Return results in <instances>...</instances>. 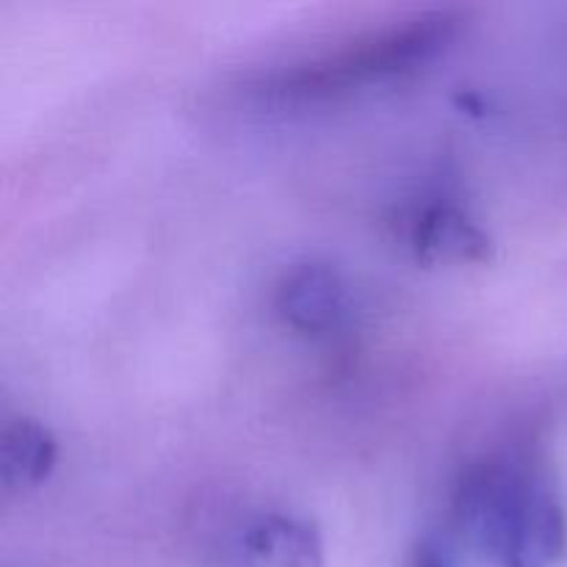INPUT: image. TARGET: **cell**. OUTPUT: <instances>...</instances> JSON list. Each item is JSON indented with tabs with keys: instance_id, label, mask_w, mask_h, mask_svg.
<instances>
[{
	"instance_id": "obj_1",
	"label": "cell",
	"mask_w": 567,
	"mask_h": 567,
	"mask_svg": "<svg viewBox=\"0 0 567 567\" xmlns=\"http://www.w3.org/2000/svg\"><path fill=\"white\" fill-rule=\"evenodd\" d=\"M454 520L491 567H563L567 559L563 498L515 457H491L463 476Z\"/></svg>"
},
{
	"instance_id": "obj_2",
	"label": "cell",
	"mask_w": 567,
	"mask_h": 567,
	"mask_svg": "<svg viewBox=\"0 0 567 567\" xmlns=\"http://www.w3.org/2000/svg\"><path fill=\"white\" fill-rule=\"evenodd\" d=\"M457 22L449 11L410 17L402 20V25L369 33L336 53L297 64L277 75L269 92L282 100H319L408 75L449 48L457 33Z\"/></svg>"
},
{
	"instance_id": "obj_3",
	"label": "cell",
	"mask_w": 567,
	"mask_h": 567,
	"mask_svg": "<svg viewBox=\"0 0 567 567\" xmlns=\"http://www.w3.org/2000/svg\"><path fill=\"white\" fill-rule=\"evenodd\" d=\"M275 308L282 324L310 341H336L354 321V297L347 277L321 260H305L282 271Z\"/></svg>"
},
{
	"instance_id": "obj_4",
	"label": "cell",
	"mask_w": 567,
	"mask_h": 567,
	"mask_svg": "<svg viewBox=\"0 0 567 567\" xmlns=\"http://www.w3.org/2000/svg\"><path fill=\"white\" fill-rule=\"evenodd\" d=\"M225 567H324V537L297 513H260L233 535Z\"/></svg>"
},
{
	"instance_id": "obj_5",
	"label": "cell",
	"mask_w": 567,
	"mask_h": 567,
	"mask_svg": "<svg viewBox=\"0 0 567 567\" xmlns=\"http://www.w3.org/2000/svg\"><path fill=\"white\" fill-rule=\"evenodd\" d=\"M408 247L426 266L491 264L496 255L487 227L449 199H432L415 208L408 225Z\"/></svg>"
},
{
	"instance_id": "obj_6",
	"label": "cell",
	"mask_w": 567,
	"mask_h": 567,
	"mask_svg": "<svg viewBox=\"0 0 567 567\" xmlns=\"http://www.w3.org/2000/svg\"><path fill=\"white\" fill-rule=\"evenodd\" d=\"M59 463V441L44 421L14 415L0 432V485L6 496L28 493L50 480Z\"/></svg>"
},
{
	"instance_id": "obj_7",
	"label": "cell",
	"mask_w": 567,
	"mask_h": 567,
	"mask_svg": "<svg viewBox=\"0 0 567 567\" xmlns=\"http://www.w3.org/2000/svg\"><path fill=\"white\" fill-rule=\"evenodd\" d=\"M408 567H454V565L452 559L446 557V551H441L435 543H421V546L415 548L413 559H410Z\"/></svg>"
}]
</instances>
